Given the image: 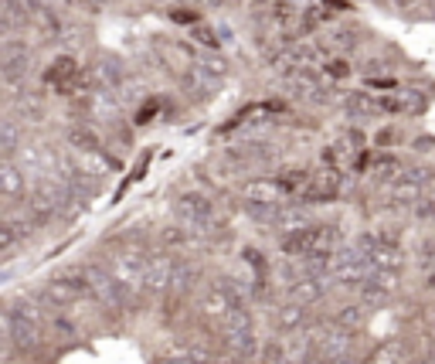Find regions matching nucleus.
Listing matches in <instances>:
<instances>
[{"instance_id":"1","label":"nucleus","mask_w":435,"mask_h":364,"mask_svg":"<svg viewBox=\"0 0 435 364\" xmlns=\"http://www.w3.org/2000/svg\"><path fill=\"white\" fill-rule=\"evenodd\" d=\"M282 198H286V191H282L279 177H248L241 184V204L255 218H269L272 221V215L282 208Z\"/></svg>"},{"instance_id":"2","label":"nucleus","mask_w":435,"mask_h":364,"mask_svg":"<svg viewBox=\"0 0 435 364\" xmlns=\"http://www.w3.org/2000/svg\"><path fill=\"white\" fill-rule=\"evenodd\" d=\"M109 269H113V276L119 280L122 293H126V303L133 307V303H136V296L147 289V255H143V252H136V248L113 252Z\"/></svg>"},{"instance_id":"3","label":"nucleus","mask_w":435,"mask_h":364,"mask_svg":"<svg viewBox=\"0 0 435 364\" xmlns=\"http://www.w3.org/2000/svg\"><path fill=\"white\" fill-rule=\"evenodd\" d=\"M354 354V330L344 324H326L317 330V347H313V358L320 364H333L340 358H351Z\"/></svg>"},{"instance_id":"4","label":"nucleus","mask_w":435,"mask_h":364,"mask_svg":"<svg viewBox=\"0 0 435 364\" xmlns=\"http://www.w3.org/2000/svg\"><path fill=\"white\" fill-rule=\"evenodd\" d=\"M82 273H85V280H89V286H92V296H95L102 307H129L122 286H119V280L113 276V269L95 266V262H85Z\"/></svg>"},{"instance_id":"5","label":"nucleus","mask_w":435,"mask_h":364,"mask_svg":"<svg viewBox=\"0 0 435 364\" xmlns=\"http://www.w3.org/2000/svg\"><path fill=\"white\" fill-rule=\"evenodd\" d=\"M174 269H177V259L167 255V252H150L147 255V293L163 296L174 289Z\"/></svg>"},{"instance_id":"6","label":"nucleus","mask_w":435,"mask_h":364,"mask_svg":"<svg viewBox=\"0 0 435 364\" xmlns=\"http://www.w3.org/2000/svg\"><path fill=\"white\" fill-rule=\"evenodd\" d=\"M174 211L181 218V225H214V204L198 191H187L174 201Z\"/></svg>"},{"instance_id":"7","label":"nucleus","mask_w":435,"mask_h":364,"mask_svg":"<svg viewBox=\"0 0 435 364\" xmlns=\"http://www.w3.org/2000/svg\"><path fill=\"white\" fill-rule=\"evenodd\" d=\"M3 330H7V340L17 347V351H35L41 344V324L35 320H24L10 310H3Z\"/></svg>"},{"instance_id":"8","label":"nucleus","mask_w":435,"mask_h":364,"mask_svg":"<svg viewBox=\"0 0 435 364\" xmlns=\"http://www.w3.org/2000/svg\"><path fill=\"white\" fill-rule=\"evenodd\" d=\"M395 293H398L395 273H374L371 280H364V283L357 286V296H360L364 307H385Z\"/></svg>"},{"instance_id":"9","label":"nucleus","mask_w":435,"mask_h":364,"mask_svg":"<svg viewBox=\"0 0 435 364\" xmlns=\"http://www.w3.org/2000/svg\"><path fill=\"white\" fill-rule=\"evenodd\" d=\"M235 307H241V303H238L235 296L228 293V286H225V283H214L207 293H204V300H201V310H204V317H207L214 327L221 324V320H225V317H228Z\"/></svg>"},{"instance_id":"10","label":"nucleus","mask_w":435,"mask_h":364,"mask_svg":"<svg viewBox=\"0 0 435 364\" xmlns=\"http://www.w3.org/2000/svg\"><path fill=\"white\" fill-rule=\"evenodd\" d=\"M31 72V55H28V44H17V41H3V79L7 85H17L21 79H28Z\"/></svg>"},{"instance_id":"11","label":"nucleus","mask_w":435,"mask_h":364,"mask_svg":"<svg viewBox=\"0 0 435 364\" xmlns=\"http://www.w3.org/2000/svg\"><path fill=\"white\" fill-rule=\"evenodd\" d=\"M340 191V177H337V167H326V170H313L310 174V184L303 188V201L317 204V201H333Z\"/></svg>"},{"instance_id":"12","label":"nucleus","mask_w":435,"mask_h":364,"mask_svg":"<svg viewBox=\"0 0 435 364\" xmlns=\"http://www.w3.org/2000/svg\"><path fill=\"white\" fill-rule=\"evenodd\" d=\"M181 82H184V92H187V95H194L198 102L211 99V95L218 92V75H211L207 69H201L198 62H191V69L181 75Z\"/></svg>"},{"instance_id":"13","label":"nucleus","mask_w":435,"mask_h":364,"mask_svg":"<svg viewBox=\"0 0 435 364\" xmlns=\"http://www.w3.org/2000/svg\"><path fill=\"white\" fill-rule=\"evenodd\" d=\"M326 286H323V276H299L289 283V300L293 303H303V307H313L323 300Z\"/></svg>"},{"instance_id":"14","label":"nucleus","mask_w":435,"mask_h":364,"mask_svg":"<svg viewBox=\"0 0 435 364\" xmlns=\"http://www.w3.org/2000/svg\"><path fill=\"white\" fill-rule=\"evenodd\" d=\"M225 351L235 358V361H255L259 354V337L255 330H238V334H225Z\"/></svg>"},{"instance_id":"15","label":"nucleus","mask_w":435,"mask_h":364,"mask_svg":"<svg viewBox=\"0 0 435 364\" xmlns=\"http://www.w3.org/2000/svg\"><path fill=\"white\" fill-rule=\"evenodd\" d=\"M0 194L7 204H17L24 198V174L14 161H3V167H0Z\"/></svg>"},{"instance_id":"16","label":"nucleus","mask_w":435,"mask_h":364,"mask_svg":"<svg viewBox=\"0 0 435 364\" xmlns=\"http://www.w3.org/2000/svg\"><path fill=\"white\" fill-rule=\"evenodd\" d=\"M367 259H371L374 273H398V269L405 266V252H401L398 245H385V242L378 245Z\"/></svg>"},{"instance_id":"17","label":"nucleus","mask_w":435,"mask_h":364,"mask_svg":"<svg viewBox=\"0 0 435 364\" xmlns=\"http://www.w3.org/2000/svg\"><path fill=\"white\" fill-rule=\"evenodd\" d=\"M269 24H272L276 31H289L293 24H299V7H296V0H272V7H269Z\"/></svg>"},{"instance_id":"18","label":"nucleus","mask_w":435,"mask_h":364,"mask_svg":"<svg viewBox=\"0 0 435 364\" xmlns=\"http://www.w3.org/2000/svg\"><path fill=\"white\" fill-rule=\"evenodd\" d=\"M303 225H310V221H306V211H303L299 204L279 208L276 215H272V228H276L279 235H289V232H296V228H303Z\"/></svg>"},{"instance_id":"19","label":"nucleus","mask_w":435,"mask_h":364,"mask_svg":"<svg viewBox=\"0 0 435 364\" xmlns=\"http://www.w3.org/2000/svg\"><path fill=\"white\" fill-rule=\"evenodd\" d=\"M306 317H310V307H303V303H286V307H279L276 313V327L282 334H289V330H299V327L306 324Z\"/></svg>"},{"instance_id":"20","label":"nucleus","mask_w":435,"mask_h":364,"mask_svg":"<svg viewBox=\"0 0 435 364\" xmlns=\"http://www.w3.org/2000/svg\"><path fill=\"white\" fill-rule=\"evenodd\" d=\"M68 143L79 150V154H99L102 150V140L92 126H72L68 129Z\"/></svg>"},{"instance_id":"21","label":"nucleus","mask_w":435,"mask_h":364,"mask_svg":"<svg viewBox=\"0 0 435 364\" xmlns=\"http://www.w3.org/2000/svg\"><path fill=\"white\" fill-rule=\"evenodd\" d=\"M367 364H408V347L401 340H388L367 358Z\"/></svg>"},{"instance_id":"22","label":"nucleus","mask_w":435,"mask_h":364,"mask_svg":"<svg viewBox=\"0 0 435 364\" xmlns=\"http://www.w3.org/2000/svg\"><path fill=\"white\" fill-rule=\"evenodd\" d=\"M347 109H351L354 116H381V102H378V95H371V92L347 95Z\"/></svg>"},{"instance_id":"23","label":"nucleus","mask_w":435,"mask_h":364,"mask_svg":"<svg viewBox=\"0 0 435 364\" xmlns=\"http://www.w3.org/2000/svg\"><path fill=\"white\" fill-rule=\"evenodd\" d=\"M0 154L3 161H14V154H21V129L14 120H3V129H0Z\"/></svg>"},{"instance_id":"24","label":"nucleus","mask_w":435,"mask_h":364,"mask_svg":"<svg viewBox=\"0 0 435 364\" xmlns=\"http://www.w3.org/2000/svg\"><path fill=\"white\" fill-rule=\"evenodd\" d=\"M14 116H21L24 122H41L44 120V106L38 95H17L14 102Z\"/></svg>"},{"instance_id":"25","label":"nucleus","mask_w":435,"mask_h":364,"mask_svg":"<svg viewBox=\"0 0 435 364\" xmlns=\"http://www.w3.org/2000/svg\"><path fill=\"white\" fill-rule=\"evenodd\" d=\"M279 184H282L286 194H299V188L310 184V174H306L303 167H282V170H279Z\"/></svg>"},{"instance_id":"26","label":"nucleus","mask_w":435,"mask_h":364,"mask_svg":"<svg viewBox=\"0 0 435 364\" xmlns=\"http://www.w3.org/2000/svg\"><path fill=\"white\" fill-rule=\"evenodd\" d=\"M194 283H198V269L191 262H177V269H174V293L184 296V293L194 289Z\"/></svg>"},{"instance_id":"27","label":"nucleus","mask_w":435,"mask_h":364,"mask_svg":"<svg viewBox=\"0 0 435 364\" xmlns=\"http://www.w3.org/2000/svg\"><path fill=\"white\" fill-rule=\"evenodd\" d=\"M248 327H252V313H248V307L241 303V307H235V310L218 324V330H221V334H238V330H248Z\"/></svg>"},{"instance_id":"28","label":"nucleus","mask_w":435,"mask_h":364,"mask_svg":"<svg viewBox=\"0 0 435 364\" xmlns=\"http://www.w3.org/2000/svg\"><path fill=\"white\" fill-rule=\"evenodd\" d=\"M364 313H367V307H364V303H347V307H340V310H337V317H333V320L354 330V327L364 324Z\"/></svg>"},{"instance_id":"29","label":"nucleus","mask_w":435,"mask_h":364,"mask_svg":"<svg viewBox=\"0 0 435 364\" xmlns=\"http://www.w3.org/2000/svg\"><path fill=\"white\" fill-rule=\"evenodd\" d=\"M7 310H10V313H17V317H24V320L41 324V310L31 303V300H24V296H21V300H10V303H7Z\"/></svg>"},{"instance_id":"30","label":"nucleus","mask_w":435,"mask_h":364,"mask_svg":"<svg viewBox=\"0 0 435 364\" xmlns=\"http://www.w3.org/2000/svg\"><path fill=\"white\" fill-rule=\"evenodd\" d=\"M191 239H194V235H191L187 225H181V228H177V225H174V228H163V235H160V242L167 245V248H174V245H187Z\"/></svg>"},{"instance_id":"31","label":"nucleus","mask_w":435,"mask_h":364,"mask_svg":"<svg viewBox=\"0 0 435 364\" xmlns=\"http://www.w3.org/2000/svg\"><path fill=\"white\" fill-rule=\"evenodd\" d=\"M191 62H198L201 69H207V72H211V75H218V79L228 72V62H225L221 55H201V58H191Z\"/></svg>"},{"instance_id":"32","label":"nucleus","mask_w":435,"mask_h":364,"mask_svg":"<svg viewBox=\"0 0 435 364\" xmlns=\"http://www.w3.org/2000/svg\"><path fill=\"white\" fill-rule=\"evenodd\" d=\"M374 170H378V177H381V181H388V177H395L398 170H401V161H398V157H388V154H385V157H378Z\"/></svg>"},{"instance_id":"33","label":"nucleus","mask_w":435,"mask_h":364,"mask_svg":"<svg viewBox=\"0 0 435 364\" xmlns=\"http://www.w3.org/2000/svg\"><path fill=\"white\" fill-rule=\"evenodd\" d=\"M191 38L204 44V48H218V35L207 28V24H191Z\"/></svg>"},{"instance_id":"34","label":"nucleus","mask_w":435,"mask_h":364,"mask_svg":"<svg viewBox=\"0 0 435 364\" xmlns=\"http://www.w3.org/2000/svg\"><path fill=\"white\" fill-rule=\"evenodd\" d=\"M323 69H326V75H330V79H347V75H351V65H347V62H340V58L323 62Z\"/></svg>"},{"instance_id":"35","label":"nucleus","mask_w":435,"mask_h":364,"mask_svg":"<svg viewBox=\"0 0 435 364\" xmlns=\"http://www.w3.org/2000/svg\"><path fill=\"white\" fill-rule=\"evenodd\" d=\"M395 140H398V129H391V126L378 129V136H374V143H378V147H391Z\"/></svg>"},{"instance_id":"36","label":"nucleus","mask_w":435,"mask_h":364,"mask_svg":"<svg viewBox=\"0 0 435 364\" xmlns=\"http://www.w3.org/2000/svg\"><path fill=\"white\" fill-rule=\"evenodd\" d=\"M364 85H367V89H381V92H398L395 79H367Z\"/></svg>"},{"instance_id":"37","label":"nucleus","mask_w":435,"mask_h":364,"mask_svg":"<svg viewBox=\"0 0 435 364\" xmlns=\"http://www.w3.org/2000/svg\"><path fill=\"white\" fill-rule=\"evenodd\" d=\"M415 211H418V218H435V198H422L415 204Z\"/></svg>"},{"instance_id":"38","label":"nucleus","mask_w":435,"mask_h":364,"mask_svg":"<svg viewBox=\"0 0 435 364\" xmlns=\"http://www.w3.org/2000/svg\"><path fill=\"white\" fill-rule=\"evenodd\" d=\"M241 255H245V259H248V262H252V266H255V269H259V273H266V259H262V255H259V248H245V252H241Z\"/></svg>"},{"instance_id":"39","label":"nucleus","mask_w":435,"mask_h":364,"mask_svg":"<svg viewBox=\"0 0 435 364\" xmlns=\"http://www.w3.org/2000/svg\"><path fill=\"white\" fill-rule=\"evenodd\" d=\"M170 17L181 21V24H198V14H194V10H170Z\"/></svg>"},{"instance_id":"40","label":"nucleus","mask_w":435,"mask_h":364,"mask_svg":"<svg viewBox=\"0 0 435 364\" xmlns=\"http://www.w3.org/2000/svg\"><path fill=\"white\" fill-rule=\"evenodd\" d=\"M347 147H351V150H360V147H364V133H360V129H351V133H347Z\"/></svg>"},{"instance_id":"41","label":"nucleus","mask_w":435,"mask_h":364,"mask_svg":"<svg viewBox=\"0 0 435 364\" xmlns=\"http://www.w3.org/2000/svg\"><path fill=\"white\" fill-rule=\"evenodd\" d=\"M160 364H201L194 354H177V358H163Z\"/></svg>"},{"instance_id":"42","label":"nucleus","mask_w":435,"mask_h":364,"mask_svg":"<svg viewBox=\"0 0 435 364\" xmlns=\"http://www.w3.org/2000/svg\"><path fill=\"white\" fill-rule=\"evenodd\" d=\"M154 109H157V106H147V109H140V113L133 116V122H136V126H143V122H150V120H154Z\"/></svg>"},{"instance_id":"43","label":"nucleus","mask_w":435,"mask_h":364,"mask_svg":"<svg viewBox=\"0 0 435 364\" xmlns=\"http://www.w3.org/2000/svg\"><path fill=\"white\" fill-rule=\"evenodd\" d=\"M248 7H252V10H269L272 0H248Z\"/></svg>"},{"instance_id":"44","label":"nucleus","mask_w":435,"mask_h":364,"mask_svg":"<svg viewBox=\"0 0 435 364\" xmlns=\"http://www.w3.org/2000/svg\"><path fill=\"white\" fill-rule=\"evenodd\" d=\"M415 147H418V150H429V147H432V136H422V140H418Z\"/></svg>"},{"instance_id":"45","label":"nucleus","mask_w":435,"mask_h":364,"mask_svg":"<svg viewBox=\"0 0 435 364\" xmlns=\"http://www.w3.org/2000/svg\"><path fill=\"white\" fill-rule=\"evenodd\" d=\"M398 7H405V10H408V7H418V0H395Z\"/></svg>"},{"instance_id":"46","label":"nucleus","mask_w":435,"mask_h":364,"mask_svg":"<svg viewBox=\"0 0 435 364\" xmlns=\"http://www.w3.org/2000/svg\"><path fill=\"white\" fill-rule=\"evenodd\" d=\"M429 358L435 361V340H429Z\"/></svg>"},{"instance_id":"47","label":"nucleus","mask_w":435,"mask_h":364,"mask_svg":"<svg viewBox=\"0 0 435 364\" xmlns=\"http://www.w3.org/2000/svg\"><path fill=\"white\" fill-rule=\"evenodd\" d=\"M276 364H293V361H289V358H279V361Z\"/></svg>"},{"instance_id":"48","label":"nucleus","mask_w":435,"mask_h":364,"mask_svg":"<svg viewBox=\"0 0 435 364\" xmlns=\"http://www.w3.org/2000/svg\"><path fill=\"white\" fill-rule=\"evenodd\" d=\"M296 3H299V7H303V3H313V0H296Z\"/></svg>"},{"instance_id":"49","label":"nucleus","mask_w":435,"mask_h":364,"mask_svg":"<svg viewBox=\"0 0 435 364\" xmlns=\"http://www.w3.org/2000/svg\"><path fill=\"white\" fill-rule=\"evenodd\" d=\"M418 364H435V361H432V358H425V361H418Z\"/></svg>"},{"instance_id":"50","label":"nucleus","mask_w":435,"mask_h":364,"mask_svg":"<svg viewBox=\"0 0 435 364\" xmlns=\"http://www.w3.org/2000/svg\"><path fill=\"white\" fill-rule=\"evenodd\" d=\"M232 364H248V361H232Z\"/></svg>"},{"instance_id":"51","label":"nucleus","mask_w":435,"mask_h":364,"mask_svg":"<svg viewBox=\"0 0 435 364\" xmlns=\"http://www.w3.org/2000/svg\"><path fill=\"white\" fill-rule=\"evenodd\" d=\"M374 3H385V0H374Z\"/></svg>"}]
</instances>
